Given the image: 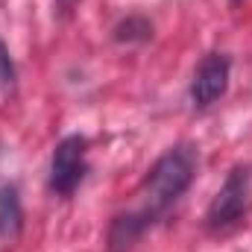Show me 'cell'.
<instances>
[{
	"label": "cell",
	"instance_id": "6da1fadb",
	"mask_svg": "<svg viewBox=\"0 0 252 252\" xmlns=\"http://www.w3.org/2000/svg\"><path fill=\"white\" fill-rule=\"evenodd\" d=\"M196 176V153L190 147H173L167 150L147 173L144 193H147V208L153 217L164 214L185 190L190 188Z\"/></svg>",
	"mask_w": 252,
	"mask_h": 252
},
{
	"label": "cell",
	"instance_id": "ba28073f",
	"mask_svg": "<svg viewBox=\"0 0 252 252\" xmlns=\"http://www.w3.org/2000/svg\"><path fill=\"white\" fill-rule=\"evenodd\" d=\"M15 62H12V56H9V50H6V44L0 41V88H12L15 85Z\"/></svg>",
	"mask_w": 252,
	"mask_h": 252
},
{
	"label": "cell",
	"instance_id": "5b68a950",
	"mask_svg": "<svg viewBox=\"0 0 252 252\" xmlns=\"http://www.w3.org/2000/svg\"><path fill=\"white\" fill-rule=\"evenodd\" d=\"M153 220H156V217H153L150 211H132V214H121V217H115L112 232H109V244H112V250L115 252L129 250V247L144 235V229H147Z\"/></svg>",
	"mask_w": 252,
	"mask_h": 252
},
{
	"label": "cell",
	"instance_id": "3957f363",
	"mask_svg": "<svg viewBox=\"0 0 252 252\" xmlns=\"http://www.w3.org/2000/svg\"><path fill=\"white\" fill-rule=\"evenodd\" d=\"M85 138L82 135H67L56 144L53 158H50V188L56 193H73L79 182L85 179Z\"/></svg>",
	"mask_w": 252,
	"mask_h": 252
},
{
	"label": "cell",
	"instance_id": "7a4b0ae2",
	"mask_svg": "<svg viewBox=\"0 0 252 252\" xmlns=\"http://www.w3.org/2000/svg\"><path fill=\"white\" fill-rule=\"evenodd\" d=\"M250 182H252L250 167H235L226 176L223 188L217 190V196L211 199L208 214H205V223L211 229H226V226H232L244 217L247 202H250Z\"/></svg>",
	"mask_w": 252,
	"mask_h": 252
},
{
	"label": "cell",
	"instance_id": "8992f818",
	"mask_svg": "<svg viewBox=\"0 0 252 252\" xmlns=\"http://www.w3.org/2000/svg\"><path fill=\"white\" fill-rule=\"evenodd\" d=\"M24 208L15 185H0V241H12L21 235Z\"/></svg>",
	"mask_w": 252,
	"mask_h": 252
},
{
	"label": "cell",
	"instance_id": "9c48e42d",
	"mask_svg": "<svg viewBox=\"0 0 252 252\" xmlns=\"http://www.w3.org/2000/svg\"><path fill=\"white\" fill-rule=\"evenodd\" d=\"M76 3H79V0H56V12H59V15H70V12L76 9Z\"/></svg>",
	"mask_w": 252,
	"mask_h": 252
},
{
	"label": "cell",
	"instance_id": "52a82bcc",
	"mask_svg": "<svg viewBox=\"0 0 252 252\" xmlns=\"http://www.w3.org/2000/svg\"><path fill=\"white\" fill-rule=\"evenodd\" d=\"M150 35H153V27L144 18H126L124 24H118V30H115L118 41H144Z\"/></svg>",
	"mask_w": 252,
	"mask_h": 252
},
{
	"label": "cell",
	"instance_id": "277c9868",
	"mask_svg": "<svg viewBox=\"0 0 252 252\" xmlns=\"http://www.w3.org/2000/svg\"><path fill=\"white\" fill-rule=\"evenodd\" d=\"M229 73L232 62L223 53H208L202 62L196 64L193 79H190V100L196 109H208L211 103H217L226 88H229Z\"/></svg>",
	"mask_w": 252,
	"mask_h": 252
}]
</instances>
